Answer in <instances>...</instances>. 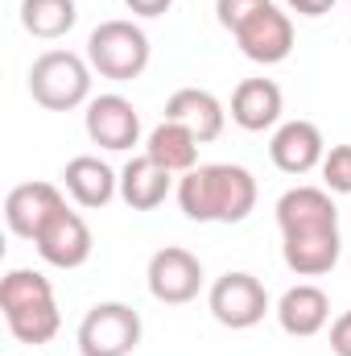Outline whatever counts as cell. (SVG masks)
<instances>
[{
  "mask_svg": "<svg viewBox=\"0 0 351 356\" xmlns=\"http://www.w3.org/2000/svg\"><path fill=\"white\" fill-rule=\"evenodd\" d=\"M277 228L289 273L323 277L339 266L343 232H339V207L327 186H289L277 199Z\"/></svg>",
  "mask_w": 351,
  "mask_h": 356,
  "instance_id": "6da1fadb",
  "label": "cell"
},
{
  "mask_svg": "<svg viewBox=\"0 0 351 356\" xmlns=\"http://www.w3.org/2000/svg\"><path fill=\"white\" fill-rule=\"evenodd\" d=\"M178 207L194 224H244L257 207V178L232 162L194 166L178 178Z\"/></svg>",
  "mask_w": 351,
  "mask_h": 356,
  "instance_id": "7a4b0ae2",
  "label": "cell"
},
{
  "mask_svg": "<svg viewBox=\"0 0 351 356\" xmlns=\"http://www.w3.org/2000/svg\"><path fill=\"white\" fill-rule=\"evenodd\" d=\"M0 311L17 344H50L62 327V311L54 302V286L37 269H8L0 282Z\"/></svg>",
  "mask_w": 351,
  "mask_h": 356,
  "instance_id": "3957f363",
  "label": "cell"
},
{
  "mask_svg": "<svg viewBox=\"0 0 351 356\" xmlns=\"http://www.w3.org/2000/svg\"><path fill=\"white\" fill-rule=\"evenodd\" d=\"M29 95L46 112H75L91 104V63L75 50H46L29 67Z\"/></svg>",
  "mask_w": 351,
  "mask_h": 356,
  "instance_id": "277c9868",
  "label": "cell"
},
{
  "mask_svg": "<svg viewBox=\"0 0 351 356\" xmlns=\"http://www.w3.org/2000/svg\"><path fill=\"white\" fill-rule=\"evenodd\" d=\"M149 54H153L149 33L137 21L112 17V21H99L87 33V63L103 79H116V83L137 79L149 67Z\"/></svg>",
  "mask_w": 351,
  "mask_h": 356,
  "instance_id": "5b68a950",
  "label": "cell"
},
{
  "mask_svg": "<svg viewBox=\"0 0 351 356\" xmlns=\"http://www.w3.org/2000/svg\"><path fill=\"white\" fill-rule=\"evenodd\" d=\"M141 315L128 302H95L79 323L83 356H132L141 348Z\"/></svg>",
  "mask_w": 351,
  "mask_h": 356,
  "instance_id": "8992f818",
  "label": "cell"
},
{
  "mask_svg": "<svg viewBox=\"0 0 351 356\" xmlns=\"http://www.w3.org/2000/svg\"><path fill=\"white\" fill-rule=\"evenodd\" d=\"M207 307H211L215 323H223L232 332H248L268 315V290L261 286V277H252L244 269H228L223 277L211 282Z\"/></svg>",
  "mask_w": 351,
  "mask_h": 356,
  "instance_id": "52a82bcc",
  "label": "cell"
},
{
  "mask_svg": "<svg viewBox=\"0 0 351 356\" xmlns=\"http://www.w3.org/2000/svg\"><path fill=\"white\" fill-rule=\"evenodd\" d=\"M145 282H149V294L166 307H186L198 298L203 290V261L182 249V245H166L149 257V269H145Z\"/></svg>",
  "mask_w": 351,
  "mask_h": 356,
  "instance_id": "ba28073f",
  "label": "cell"
},
{
  "mask_svg": "<svg viewBox=\"0 0 351 356\" xmlns=\"http://www.w3.org/2000/svg\"><path fill=\"white\" fill-rule=\"evenodd\" d=\"M33 249H37V257H42L46 266L79 269V266H87L91 249H95V236H91L87 220H83L79 211L58 207V211L46 220V228L33 236Z\"/></svg>",
  "mask_w": 351,
  "mask_h": 356,
  "instance_id": "9c48e42d",
  "label": "cell"
},
{
  "mask_svg": "<svg viewBox=\"0 0 351 356\" xmlns=\"http://www.w3.org/2000/svg\"><path fill=\"white\" fill-rule=\"evenodd\" d=\"M232 38L240 46V54L252 58V63H261V67H277V63H285L293 54V21L273 0L264 8H257Z\"/></svg>",
  "mask_w": 351,
  "mask_h": 356,
  "instance_id": "30bf717a",
  "label": "cell"
},
{
  "mask_svg": "<svg viewBox=\"0 0 351 356\" xmlns=\"http://www.w3.org/2000/svg\"><path fill=\"white\" fill-rule=\"evenodd\" d=\"M83 129H87L91 145L99 149H112V154H124L141 141V112L132 108V99L108 91V95H95L83 112Z\"/></svg>",
  "mask_w": 351,
  "mask_h": 356,
  "instance_id": "8fae6325",
  "label": "cell"
},
{
  "mask_svg": "<svg viewBox=\"0 0 351 356\" xmlns=\"http://www.w3.org/2000/svg\"><path fill=\"white\" fill-rule=\"evenodd\" d=\"M268 158H273V166L281 175L302 178L323 166L327 141H323V133H318L314 120H285V124H277V133L268 141Z\"/></svg>",
  "mask_w": 351,
  "mask_h": 356,
  "instance_id": "7c38bea8",
  "label": "cell"
},
{
  "mask_svg": "<svg viewBox=\"0 0 351 356\" xmlns=\"http://www.w3.org/2000/svg\"><path fill=\"white\" fill-rule=\"evenodd\" d=\"M58 207H67V199H62V191L54 182H21L4 199V224H8L12 236L33 241Z\"/></svg>",
  "mask_w": 351,
  "mask_h": 356,
  "instance_id": "4fadbf2b",
  "label": "cell"
},
{
  "mask_svg": "<svg viewBox=\"0 0 351 356\" xmlns=\"http://www.w3.org/2000/svg\"><path fill=\"white\" fill-rule=\"evenodd\" d=\"M277 323H281L285 336H298V340L318 336V332L331 323V298H327V290L314 286V282L289 286V290L277 298Z\"/></svg>",
  "mask_w": 351,
  "mask_h": 356,
  "instance_id": "5bb4252c",
  "label": "cell"
},
{
  "mask_svg": "<svg viewBox=\"0 0 351 356\" xmlns=\"http://www.w3.org/2000/svg\"><path fill=\"white\" fill-rule=\"evenodd\" d=\"M62 186H67V195H71L79 207L99 211V207H108V203L120 195V175H116L103 158L79 154V158H71V162L62 166Z\"/></svg>",
  "mask_w": 351,
  "mask_h": 356,
  "instance_id": "9a60e30c",
  "label": "cell"
},
{
  "mask_svg": "<svg viewBox=\"0 0 351 356\" xmlns=\"http://www.w3.org/2000/svg\"><path fill=\"white\" fill-rule=\"evenodd\" d=\"M166 120L186 124L203 145L207 141H219L223 137V124H228V112L219 104V95H211L207 88H178L166 99Z\"/></svg>",
  "mask_w": 351,
  "mask_h": 356,
  "instance_id": "2e32d148",
  "label": "cell"
},
{
  "mask_svg": "<svg viewBox=\"0 0 351 356\" xmlns=\"http://www.w3.org/2000/svg\"><path fill=\"white\" fill-rule=\"evenodd\" d=\"M285 112V95L273 79H244L232 91V120L244 133H264L281 120Z\"/></svg>",
  "mask_w": 351,
  "mask_h": 356,
  "instance_id": "e0dca14e",
  "label": "cell"
},
{
  "mask_svg": "<svg viewBox=\"0 0 351 356\" xmlns=\"http://www.w3.org/2000/svg\"><path fill=\"white\" fill-rule=\"evenodd\" d=\"M170 186H174V175H170L166 166H157L149 154L128 158V166L120 170V199H124L132 211H153V207H162L166 195H170Z\"/></svg>",
  "mask_w": 351,
  "mask_h": 356,
  "instance_id": "ac0fdd59",
  "label": "cell"
},
{
  "mask_svg": "<svg viewBox=\"0 0 351 356\" xmlns=\"http://www.w3.org/2000/svg\"><path fill=\"white\" fill-rule=\"evenodd\" d=\"M198 137L186 129V124H178V120H162L153 133H149V141H145V154L157 162V166H166L170 175H190L194 166H198Z\"/></svg>",
  "mask_w": 351,
  "mask_h": 356,
  "instance_id": "d6986e66",
  "label": "cell"
},
{
  "mask_svg": "<svg viewBox=\"0 0 351 356\" xmlns=\"http://www.w3.org/2000/svg\"><path fill=\"white\" fill-rule=\"evenodd\" d=\"M79 21V4L75 0H21V25L25 33L42 38V42H58L75 29Z\"/></svg>",
  "mask_w": 351,
  "mask_h": 356,
  "instance_id": "ffe728a7",
  "label": "cell"
},
{
  "mask_svg": "<svg viewBox=\"0 0 351 356\" xmlns=\"http://www.w3.org/2000/svg\"><path fill=\"white\" fill-rule=\"evenodd\" d=\"M318 170H323V186L331 195H351V145H331Z\"/></svg>",
  "mask_w": 351,
  "mask_h": 356,
  "instance_id": "44dd1931",
  "label": "cell"
},
{
  "mask_svg": "<svg viewBox=\"0 0 351 356\" xmlns=\"http://www.w3.org/2000/svg\"><path fill=\"white\" fill-rule=\"evenodd\" d=\"M268 0H215V17H219V25L228 29V33H236L257 8H264Z\"/></svg>",
  "mask_w": 351,
  "mask_h": 356,
  "instance_id": "7402d4cb",
  "label": "cell"
},
{
  "mask_svg": "<svg viewBox=\"0 0 351 356\" xmlns=\"http://www.w3.org/2000/svg\"><path fill=\"white\" fill-rule=\"evenodd\" d=\"M331 353L351 356V311H343V315L331 323Z\"/></svg>",
  "mask_w": 351,
  "mask_h": 356,
  "instance_id": "603a6c76",
  "label": "cell"
},
{
  "mask_svg": "<svg viewBox=\"0 0 351 356\" xmlns=\"http://www.w3.org/2000/svg\"><path fill=\"white\" fill-rule=\"evenodd\" d=\"M289 4V13H298V17H327L331 8H335V0H285Z\"/></svg>",
  "mask_w": 351,
  "mask_h": 356,
  "instance_id": "cb8c5ba5",
  "label": "cell"
},
{
  "mask_svg": "<svg viewBox=\"0 0 351 356\" xmlns=\"http://www.w3.org/2000/svg\"><path fill=\"white\" fill-rule=\"evenodd\" d=\"M137 17H166L174 8V0H124Z\"/></svg>",
  "mask_w": 351,
  "mask_h": 356,
  "instance_id": "d4e9b609",
  "label": "cell"
}]
</instances>
